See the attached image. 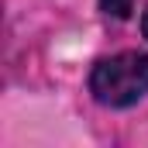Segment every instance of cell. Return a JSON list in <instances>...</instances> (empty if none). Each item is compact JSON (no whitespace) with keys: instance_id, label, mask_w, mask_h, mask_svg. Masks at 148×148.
Returning <instances> with one entry per match:
<instances>
[{"instance_id":"obj_1","label":"cell","mask_w":148,"mask_h":148,"mask_svg":"<svg viewBox=\"0 0 148 148\" xmlns=\"http://www.w3.org/2000/svg\"><path fill=\"white\" fill-rule=\"evenodd\" d=\"M90 90L103 107H131L148 93V55L121 52L103 62L90 76Z\"/></svg>"},{"instance_id":"obj_2","label":"cell","mask_w":148,"mask_h":148,"mask_svg":"<svg viewBox=\"0 0 148 148\" xmlns=\"http://www.w3.org/2000/svg\"><path fill=\"white\" fill-rule=\"evenodd\" d=\"M100 10L110 14V17H117V21H124V17H131L134 0H100Z\"/></svg>"},{"instance_id":"obj_3","label":"cell","mask_w":148,"mask_h":148,"mask_svg":"<svg viewBox=\"0 0 148 148\" xmlns=\"http://www.w3.org/2000/svg\"><path fill=\"white\" fill-rule=\"evenodd\" d=\"M141 31H145V38H148V10H145V17H141Z\"/></svg>"}]
</instances>
